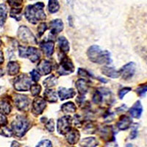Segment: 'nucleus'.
I'll return each instance as SVG.
<instances>
[{
    "label": "nucleus",
    "mask_w": 147,
    "mask_h": 147,
    "mask_svg": "<svg viewBox=\"0 0 147 147\" xmlns=\"http://www.w3.org/2000/svg\"><path fill=\"white\" fill-rule=\"evenodd\" d=\"M47 30V25L46 23H40L39 24V26L38 27V35L39 36H41L44 33L46 30Z\"/></svg>",
    "instance_id": "obj_40"
},
{
    "label": "nucleus",
    "mask_w": 147,
    "mask_h": 147,
    "mask_svg": "<svg viewBox=\"0 0 147 147\" xmlns=\"http://www.w3.org/2000/svg\"><path fill=\"white\" fill-rule=\"evenodd\" d=\"M13 131H12L11 129L8 128L6 126H4V127H0V135L5 136V137L10 138L13 136Z\"/></svg>",
    "instance_id": "obj_32"
},
{
    "label": "nucleus",
    "mask_w": 147,
    "mask_h": 147,
    "mask_svg": "<svg viewBox=\"0 0 147 147\" xmlns=\"http://www.w3.org/2000/svg\"><path fill=\"white\" fill-rule=\"evenodd\" d=\"M12 107L10 102L7 99H2L0 101V110H2L5 114L7 115L11 112Z\"/></svg>",
    "instance_id": "obj_28"
},
{
    "label": "nucleus",
    "mask_w": 147,
    "mask_h": 147,
    "mask_svg": "<svg viewBox=\"0 0 147 147\" xmlns=\"http://www.w3.org/2000/svg\"><path fill=\"white\" fill-rule=\"evenodd\" d=\"M132 124V120L130 117L127 115H123L119 119L117 123V127L120 130H127L131 127Z\"/></svg>",
    "instance_id": "obj_14"
},
{
    "label": "nucleus",
    "mask_w": 147,
    "mask_h": 147,
    "mask_svg": "<svg viewBox=\"0 0 147 147\" xmlns=\"http://www.w3.org/2000/svg\"><path fill=\"white\" fill-rule=\"evenodd\" d=\"M7 124V119L5 115L2 113L0 112V127L6 126Z\"/></svg>",
    "instance_id": "obj_43"
},
{
    "label": "nucleus",
    "mask_w": 147,
    "mask_h": 147,
    "mask_svg": "<svg viewBox=\"0 0 147 147\" xmlns=\"http://www.w3.org/2000/svg\"><path fill=\"white\" fill-rule=\"evenodd\" d=\"M87 55L89 60L94 63L109 64L112 61L110 52L107 50H103L97 45L89 47Z\"/></svg>",
    "instance_id": "obj_2"
},
{
    "label": "nucleus",
    "mask_w": 147,
    "mask_h": 147,
    "mask_svg": "<svg viewBox=\"0 0 147 147\" xmlns=\"http://www.w3.org/2000/svg\"><path fill=\"white\" fill-rule=\"evenodd\" d=\"M63 112H64L65 113H74L76 112L77 110V107H76L75 105L71 102H66V103L63 104L61 107Z\"/></svg>",
    "instance_id": "obj_27"
},
{
    "label": "nucleus",
    "mask_w": 147,
    "mask_h": 147,
    "mask_svg": "<svg viewBox=\"0 0 147 147\" xmlns=\"http://www.w3.org/2000/svg\"><path fill=\"white\" fill-rule=\"evenodd\" d=\"M2 45V39H1V38H0V47Z\"/></svg>",
    "instance_id": "obj_53"
},
{
    "label": "nucleus",
    "mask_w": 147,
    "mask_h": 147,
    "mask_svg": "<svg viewBox=\"0 0 147 147\" xmlns=\"http://www.w3.org/2000/svg\"><path fill=\"white\" fill-rule=\"evenodd\" d=\"M68 20H69V25L71 26V27H72V24H71V22H72V17L71 16H69V18H68Z\"/></svg>",
    "instance_id": "obj_50"
},
{
    "label": "nucleus",
    "mask_w": 147,
    "mask_h": 147,
    "mask_svg": "<svg viewBox=\"0 0 147 147\" xmlns=\"http://www.w3.org/2000/svg\"><path fill=\"white\" fill-rule=\"evenodd\" d=\"M129 113L134 119H140L143 113V106L140 103V101H137L134 104L133 106L129 109Z\"/></svg>",
    "instance_id": "obj_13"
},
{
    "label": "nucleus",
    "mask_w": 147,
    "mask_h": 147,
    "mask_svg": "<svg viewBox=\"0 0 147 147\" xmlns=\"http://www.w3.org/2000/svg\"><path fill=\"white\" fill-rule=\"evenodd\" d=\"M40 47L47 57H50L51 55H52L55 48V44L53 41L49 40V41L43 42L40 44Z\"/></svg>",
    "instance_id": "obj_19"
},
{
    "label": "nucleus",
    "mask_w": 147,
    "mask_h": 147,
    "mask_svg": "<svg viewBox=\"0 0 147 147\" xmlns=\"http://www.w3.org/2000/svg\"><path fill=\"white\" fill-rule=\"evenodd\" d=\"M125 147H133V146H132V144H128L126 145Z\"/></svg>",
    "instance_id": "obj_52"
},
{
    "label": "nucleus",
    "mask_w": 147,
    "mask_h": 147,
    "mask_svg": "<svg viewBox=\"0 0 147 147\" xmlns=\"http://www.w3.org/2000/svg\"><path fill=\"white\" fill-rule=\"evenodd\" d=\"M76 92L73 88H60L58 90V95L61 101L65 99H71L75 96Z\"/></svg>",
    "instance_id": "obj_18"
},
{
    "label": "nucleus",
    "mask_w": 147,
    "mask_h": 147,
    "mask_svg": "<svg viewBox=\"0 0 147 147\" xmlns=\"http://www.w3.org/2000/svg\"><path fill=\"white\" fill-rule=\"evenodd\" d=\"M44 99H45V100L48 101V102H52V103L56 102L57 101V94H56L55 90H52V89L47 88V90L44 91Z\"/></svg>",
    "instance_id": "obj_23"
},
{
    "label": "nucleus",
    "mask_w": 147,
    "mask_h": 147,
    "mask_svg": "<svg viewBox=\"0 0 147 147\" xmlns=\"http://www.w3.org/2000/svg\"><path fill=\"white\" fill-rule=\"evenodd\" d=\"M74 71V65L71 60L64 55L63 57L60 58V65H58L57 68V73L60 75H67L73 73Z\"/></svg>",
    "instance_id": "obj_6"
},
{
    "label": "nucleus",
    "mask_w": 147,
    "mask_h": 147,
    "mask_svg": "<svg viewBox=\"0 0 147 147\" xmlns=\"http://www.w3.org/2000/svg\"><path fill=\"white\" fill-rule=\"evenodd\" d=\"M80 144L82 147H96L98 145V142L95 138L90 137L82 139Z\"/></svg>",
    "instance_id": "obj_25"
},
{
    "label": "nucleus",
    "mask_w": 147,
    "mask_h": 147,
    "mask_svg": "<svg viewBox=\"0 0 147 147\" xmlns=\"http://www.w3.org/2000/svg\"><path fill=\"white\" fill-rule=\"evenodd\" d=\"M30 128L28 119L23 115H17L11 124V129L15 136L18 138L23 137Z\"/></svg>",
    "instance_id": "obj_3"
},
{
    "label": "nucleus",
    "mask_w": 147,
    "mask_h": 147,
    "mask_svg": "<svg viewBox=\"0 0 147 147\" xmlns=\"http://www.w3.org/2000/svg\"><path fill=\"white\" fill-rule=\"evenodd\" d=\"M7 7L5 4H0V27H2L7 17Z\"/></svg>",
    "instance_id": "obj_26"
},
{
    "label": "nucleus",
    "mask_w": 147,
    "mask_h": 147,
    "mask_svg": "<svg viewBox=\"0 0 147 147\" xmlns=\"http://www.w3.org/2000/svg\"><path fill=\"white\" fill-rule=\"evenodd\" d=\"M106 147H117V144L114 141H111L106 146Z\"/></svg>",
    "instance_id": "obj_47"
},
{
    "label": "nucleus",
    "mask_w": 147,
    "mask_h": 147,
    "mask_svg": "<svg viewBox=\"0 0 147 147\" xmlns=\"http://www.w3.org/2000/svg\"><path fill=\"white\" fill-rule=\"evenodd\" d=\"M5 74V71H4L3 69H0V77H2V76H4Z\"/></svg>",
    "instance_id": "obj_51"
},
{
    "label": "nucleus",
    "mask_w": 147,
    "mask_h": 147,
    "mask_svg": "<svg viewBox=\"0 0 147 147\" xmlns=\"http://www.w3.org/2000/svg\"><path fill=\"white\" fill-rule=\"evenodd\" d=\"M102 72L103 74L110 78H118L119 77V71L115 69L113 67L105 66L102 69Z\"/></svg>",
    "instance_id": "obj_22"
},
{
    "label": "nucleus",
    "mask_w": 147,
    "mask_h": 147,
    "mask_svg": "<svg viewBox=\"0 0 147 147\" xmlns=\"http://www.w3.org/2000/svg\"><path fill=\"white\" fill-rule=\"evenodd\" d=\"M30 75H31V77H32V80H33L35 82H38L40 78V74L35 69H33L32 71L30 72Z\"/></svg>",
    "instance_id": "obj_37"
},
{
    "label": "nucleus",
    "mask_w": 147,
    "mask_h": 147,
    "mask_svg": "<svg viewBox=\"0 0 147 147\" xmlns=\"http://www.w3.org/2000/svg\"><path fill=\"white\" fill-rule=\"evenodd\" d=\"M45 127L49 132H53V131L55 130V122H54L53 119L49 120L46 123Z\"/></svg>",
    "instance_id": "obj_38"
},
{
    "label": "nucleus",
    "mask_w": 147,
    "mask_h": 147,
    "mask_svg": "<svg viewBox=\"0 0 147 147\" xmlns=\"http://www.w3.org/2000/svg\"><path fill=\"white\" fill-rule=\"evenodd\" d=\"M37 67H38L39 74H40L41 75H47L49 74H50L52 70V67L50 62H49L48 60H40Z\"/></svg>",
    "instance_id": "obj_12"
},
{
    "label": "nucleus",
    "mask_w": 147,
    "mask_h": 147,
    "mask_svg": "<svg viewBox=\"0 0 147 147\" xmlns=\"http://www.w3.org/2000/svg\"><path fill=\"white\" fill-rule=\"evenodd\" d=\"M18 37L22 42L29 44H36L37 40L35 37L30 31L28 27L21 26L18 30Z\"/></svg>",
    "instance_id": "obj_7"
},
{
    "label": "nucleus",
    "mask_w": 147,
    "mask_h": 147,
    "mask_svg": "<svg viewBox=\"0 0 147 147\" xmlns=\"http://www.w3.org/2000/svg\"><path fill=\"white\" fill-rule=\"evenodd\" d=\"M48 9L49 11L51 13H57L60 9V5L57 1H55V0H51L49 2L48 5Z\"/></svg>",
    "instance_id": "obj_31"
},
{
    "label": "nucleus",
    "mask_w": 147,
    "mask_h": 147,
    "mask_svg": "<svg viewBox=\"0 0 147 147\" xmlns=\"http://www.w3.org/2000/svg\"><path fill=\"white\" fill-rule=\"evenodd\" d=\"M136 65L134 62H129L122 66L121 69L119 70V74L122 79H124L125 80H130L134 76L136 73Z\"/></svg>",
    "instance_id": "obj_9"
},
{
    "label": "nucleus",
    "mask_w": 147,
    "mask_h": 147,
    "mask_svg": "<svg viewBox=\"0 0 147 147\" xmlns=\"http://www.w3.org/2000/svg\"><path fill=\"white\" fill-rule=\"evenodd\" d=\"M100 136L105 140L107 141H113L114 132L111 126H105L100 130Z\"/></svg>",
    "instance_id": "obj_15"
},
{
    "label": "nucleus",
    "mask_w": 147,
    "mask_h": 147,
    "mask_svg": "<svg viewBox=\"0 0 147 147\" xmlns=\"http://www.w3.org/2000/svg\"><path fill=\"white\" fill-rule=\"evenodd\" d=\"M4 63V56H3V52L0 50V65Z\"/></svg>",
    "instance_id": "obj_49"
},
{
    "label": "nucleus",
    "mask_w": 147,
    "mask_h": 147,
    "mask_svg": "<svg viewBox=\"0 0 147 147\" xmlns=\"http://www.w3.org/2000/svg\"><path fill=\"white\" fill-rule=\"evenodd\" d=\"M7 74L10 76L16 75L17 74L19 73L20 71V65L18 62L15 61H10L7 63Z\"/></svg>",
    "instance_id": "obj_21"
},
{
    "label": "nucleus",
    "mask_w": 147,
    "mask_h": 147,
    "mask_svg": "<svg viewBox=\"0 0 147 147\" xmlns=\"http://www.w3.org/2000/svg\"><path fill=\"white\" fill-rule=\"evenodd\" d=\"M44 4L43 2H37L33 5H28L24 12V15L28 22L35 24L39 21L45 20L47 16L44 11Z\"/></svg>",
    "instance_id": "obj_1"
},
{
    "label": "nucleus",
    "mask_w": 147,
    "mask_h": 147,
    "mask_svg": "<svg viewBox=\"0 0 147 147\" xmlns=\"http://www.w3.org/2000/svg\"><path fill=\"white\" fill-rule=\"evenodd\" d=\"M96 126L94 124V123H89L85 127V133L88 134H94L96 131Z\"/></svg>",
    "instance_id": "obj_33"
},
{
    "label": "nucleus",
    "mask_w": 147,
    "mask_h": 147,
    "mask_svg": "<svg viewBox=\"0 0 147 147\" xmlns=\"http://www.w3.org/2000/svg\"><path fill=\"white\" fill-rule=\"evenodd\" d=\"M57 132L61 135H65L71 129V118L69 115H65L58 119L57 124Z\"/></svg>",
    "instance_id": "obj_8"
},
{
    "label": "nucleus",
    "mask_w": 147,
    "mask_h": 147,
    "mask_svg": "<svg viewBox=\"0 0 147 147\" xmlns=\"http://www.w3.org/2000/svg\"><path fill=\"white\" fill-rule=\"evenodd\" d=\"M58 44L61 52L63 53H68L69 51V41L65 37H60L58 38Z\"/></svg>",
    "instance_id": "obj_24"
},
{
    "label": "nucleus",
    "mask_w": 147,
    "mask_h": 147,
    "mask_svg": "<svg viewBox=\"0 0 147 147\" xmlns=\"http://www.w3.org/2000/svg\"><path fill=\"white\" fill-rule=\"evenodd\" d=\"M43 84H44L46 88H50L54 87V86L57 85V80L55 75H51L46 79L43 82Z\"/></svg>",
    "instance_id": "obj_29"
},
{
    "label": "nucleus",
    "mask_w": 147,
    "mask_h": 147,
    "mask_svg": "<svg viewBox=\"0 0 147 147\" xmlns=\"http://www.w3.org/2000/svg\"><path fill=\"white\" fill-rule=\"evenodd\" d=\"M13 101L15 106L18 110L21 111H26L28 110L30 100L27 96L22 94H15Z\"/></svg>",
    "instance_id": "obj_10"
},
{
    "label": "nucleus",
    "mask_w": 147,
    "mask_h": 147,
    "mask_svg": "<svg viewBox=\"0 0 147 147\" xmlns=\"http://www.w3.org/2000/svg\"><path fill=\"white\" fill-rule=\"evenodd\" d=\"M10 147H21V144L18 142H17V141H16V140H14V141L12 142Z\"/></svg>",
    "instance_id": "obj_46"
},
{
    "label": "nucleus",
    "mask_w": 147,
    "mask_h": 147,
    "mask_svg": "<svg viewBox=\"0 0 147 147\" xmlns=\"http://www.w3.org/2000/svg\"><path fill=\"white\" fill-rule=\"evenodd\" d=\"M32 86L30 77L25 74H22L14 80L13 87L17 91H27Z\"/></svg>",
    "instance_id": "obj_5"
},
{
    "label": "nucleus",
    "mask_w": 147,
    "mask_h": 147,
    "mask_svg": "<svg viewBox=\"0 0 147 147\" xmlns=\"http://www.w3.org/2000/svg\"><path fill=\"white\" fill-rule=\"evenodd\" d=\"M76 87L79 91V94L80 95L83 96L85 94H87L88 90V82L85 80L84 79H80L78 80L76 82Z\"/></svg>",
    "instance_id": "obj_20"
},
{
    "label": "nucleus",
    "mask_w": 147,
    "mask_h": 147,
    "mask_svg": "<svg viewBox=\"0 0 147 147\" xmlns=\"http://www.w3.org/2000/svg\"><path fill=\"white\" fill-rule=\"evenodd\" d=\"M7 2H8L10 6L13 7V8L20 7L21 5H22V2L21 1H8Z\"/></svg>",
    "instance_id": "obj_44"
},
{
    "label": "nucleus",
    "mask_w": 147,
    "mask_h": 147,
    "mask_svg": "<svg viewBox=\"0 0 147 147\" xmlns=\"http://www.w3.org/2000/svg\"><path fill=\"white\" fill-rule=\"evenodd\" d=\"M65 138L69 144L74 145L79 141L80 138V134L76 129H71L69 132L65 134Z\"/></svg>",
    "instance_id": "obj_17"
},
{
    "label": "nucleus",
    "mask_w": 147,
    "mask_h": 147,
    "mask_svg": "<svg viewBox=\"0 0 147 147\" xmlns=\"http://www.w3.org/2000/svg\"><path fill=\"white\" fill-rule=\"evenodd\" d=\"M138 136V127H134L130 133V139H135Z\"/></svg>",
    "instance_id": "obj_45"
},
{
    "label": "nucleus",
    "mask_w": 147,
    "mask_h": 147,
    "mask_svg": "<svg viewBox=\"0 0 147 147\" xmlns=\"http://www.w3.org/2000/svg\"><path fill=\"white\" fill-rule=\"evenodd\" d=\"M132 90V88L129 87H126V88H123L122 89H121L119 92V96L121 99H123L124 96L126 95L127 94H128L129 92L131 91Z\"/></svg>",
    "instance_id": "obj_39"
},
{
    "label": "nucleus",
    "mask_w": 147,
    "mask_h": 147,
    "mask_svg": "<svg viewBox=\"0 0 147 147\" xmlns=\"http://www.w3.org/2000/svg\"><path fill=\"white\" fill-rule=\"evenodd\" d=\"M93 102L96 104H100L101 102L103 100V98H102V95L99 91H96L95 94L93 96V99H92Z\"/></svg>",
    "instance_id": "obj_35"
},
{
    "label": "nucleus",
    "mask_w": 147,
    "mask_h": 147,
    "mask_svg": "<svg viewBox=\"0 0 147 147\" xmlns=\"http://www.w3.org/2000/svg\"><path fill=\"white\" fill-rule=\"evenodd\" d=\"M127 108V106H126L125 105H123L121 107H119V108H117V111L118 112H119V111H121V112L122 111H125Z\"/></svg>",
    "instance_id": "obj_48"
},
{
    "label": "nucleus",
    "mask_w": 147,
    "mask_h": 147,
    "mask_svg": "<svg viewBox=\"0 0 147 147\" xmlns=\"http://www.w3.org/2000/svg\"><path fill=\"white\" fill-rule=\"evenodd\" d=\"M50 25V34L57 35L63 30V23L60 19H55L49 23Z\"/></svg>",
    "instance_id": "obj_16"
},
{
    "label": "nucleus",
    "mask_w": 147,
    "mask_h": 147,
    "mask_svg": "<svg viewBox=\"0 0 147 147\" xmlns=\"http://www.w3.org/2000/svg\"><path fill=\"white\" fill-rule=\"evenodd\" d=\"M47 107L46 100L42 97L38 96L33 100L32 107V112L35 115H40L44 112Z\"/></svg>",
    "instance_id": "obj_11"
},
{
    "label": "nucleus",
    "mask_w": 147,
    "mask_h": 147,
    "mask_svg": "<svg viewBox=\"0 0 147 147\" xmlns=\"http://www.w3.org/2000/svg\"><path fill=\"white\" fill-rule=\"evenodd\" d=\"M19 56L21 57H27L32 63L37 62L40 58V52L37 48L33 47H18Z\"/></svg>",
    "instance_id": "obj_4"
},
{
    "label": "nucleus",
    "mask_w": 147,
    "mask_h": 147,
    "mask_svg": "<svg viewBox=\"0 0 147 147\" xmlns=\"http://www.w3.org/2000/svg\"><path fill=\"white\" fill-rule=\"evenodd\" d=\"M35 147H52V144L49 140H43L40 141Z\"/></svg>",
    "instance_id": "obj_41"
},
{
    "label": "nucleus",
    "mask_w": 147,
    "mask_h": 147,
    "mask_svg": "<svg viewBox=\"0 0 147 147\" xmlns=\"http://www.w3.org/2000/svg\"><path fill=\"white\" fill-rule=\"evenodd\" d=\"M78 74L81 77H85V78H90L92 77L91 74H90V73L87 71L86 70L83 69H78Z\"/></svg>",
    "instance_id": "obj_42"
},
{
    "label": "nucleus",
    "mask_w": 147,
    "mask_h": 147,
    "mask_svg": "<svg viewBox=\"0 0 147 147\" xmlns=\"http://www.w3.org/2000/svg\"><path fill=\"white\" fill-rule=\"evenodd\" d=\"M30 90L32 93V96H38L41 91V86L38 84H35V85H32L31 88H30Z\"/></svg>",
    "instance_id": "obj_34"
},
{
    "label": "nucleus",
    "mask_w": 147,
    "mask_h": 147,
    "mask_svg": "<svg viewBox=\"0 0 147 147\" xmlns=\"http://www.w3.org/2000/svg\"><path fill=\"white\" fill-rule=\"evenodd\" d=\"M136 91L140 96H144L147 92V85H140V87L136 89Z\"/></svg>",
    "instance_id": "obj_36"
},
{
    "label": "nucleus",
    "mask_w": 147,
    "mask_h": 147,
    "mask_svg": "<svg viewBox=\"0 0 147 147\" xmlns=\"http://www.w3.org/2000/svg\"><path fill=\"white\" fill-rule=\"evenodd\" d=\"M10 16L12 18H15L17 22L22 19V8L20 7H15L12 8L10 12Z\"/></svg>",
    "instance_id": "obj_30"
}]
</instances>
